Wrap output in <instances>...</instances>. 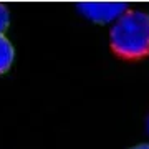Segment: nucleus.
I'll return each mask as SVG.
<instances>
[{"label":"nucleus","instance_id":"obj_1","mask_svg":"<svg viewBox=\"0 0 149 149\" xmlns=\"http://www.w3.org/2000/svg\"><path fill=\"white\" fill-rule=\"evenodd\" d=\"M111 50L123 60H139L149 53V17L139 10H128L113 25Z\"/></svg>","mask_w":149,"mask_h":149},{"label":"nucleus","instance_id":"obj_2","mask_svg":"<svg viewBox=\"0 0 149 149\" xmlns=\"http://www.w3.org/2000/svg\"><path fill=\"white\" fill-rule=\"evenodd\" d=\"M128 3L124 2H80L76 8L81 15L96 22V23H108L116 20L128 12Z\"/></svg>","mask_w":149,"mask_h":149},{"label":"nucleus","instance_id":"obj_3","mask_svg":"<svg viewBox=\"0 0 149 149\" xmlns=\"http://www.w3.org/2000/svg\"><path fill=\"white\" fill-rule=\"evenodd\" d=\"M13 58H15V50L12 42L5 35H0V74L7 73L12 68Z\"/></svg>","mask_w":149,"mask_h":149},{"label":"nucleus","instance_id":"obj_4","mask_svg":"<svg viewBox=\"0 0 149 149\" xmlns=\"http://www.w3.org/2000/svg\"><path fill=\"white\" fill-rule=\"evenodd\" d=\"M8 23H10V12L3 3H0V35L7 30Z\"/></svg>","mask_w":149,"mask_h":149},{"label":"nucleus","instance_id":"obj_5","mask_svg":"<svg viewBox=\"0 0 149 149\" xmlns=\"http://www.w3.org/2000/svg\"><path fill=\"white\" fill-rule=\"evenodd\" d=\"M131 149H149V144H139V146H134Z\"/></svg>","mask_w":149,"mask_h":149},{"label":"nucleus","instance_id":"obj_6","mask_svg":"<svg viewBox=\"0 0 149 149\" xmlns=\"http://www.w3.org/2000/svg\"><path fill=\"white\" fill-rule=\"evenodd\" d=\"M148 131H149V118H148Z\"/></svg>","mask_w":149,"mask_h":149},{"label":"nucleus","instance_id":"obj_7","mask_svg":"<svg viewBox=\"0 0 149 149\" xmlns=\"http://www.w3.org/2000/svg\"><path fill=\"white\" fill-rule=\"evenodd\" d=\"M148 17H149V15H148Z\"/></svg>","mask_w":149,"mask_h":149}]
</instances>
